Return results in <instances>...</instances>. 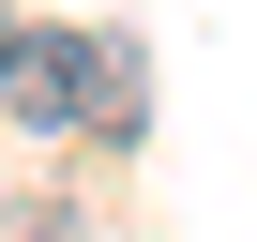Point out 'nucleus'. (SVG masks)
Returning a JSON list of instances; mask_svg holds the SVG:
<instances>
[{"instance_id": "2", "label": "nucleus", "mask_w": 257, "mask_h": 242, "mask_svg": "<svg viewBox=\"0 0 257 242\" xmlns=\"http://www.w3.org/2000/svg\"><path fill=\"white\" fill-rule=\"evenodd\" d=\"M0 46H16V31H0Z\"/></svg>"}, {"instance_id": "1", "label": "nucleus", "mask_w": 257, "mask_h": 242, "mask_svg": "<svg viewBox=\"0 0 257 242\" xmlns=\"http://www.w3.org/2000/svg\"><path fill=\"white\" fill-rule=\"evenodd\" d=\"M0 106L31 137H137V46L121 31H16L0 46Z\"/></svg>"}]
</instances>
